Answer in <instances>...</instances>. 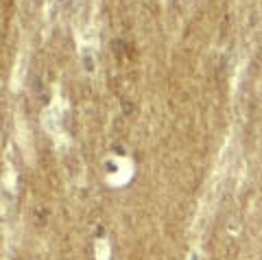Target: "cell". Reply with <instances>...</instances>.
Listing matches in <instances>:
<instances>
[{
	"mask_svg": "<svg viewBox=\"0 0 262 260\" xmlns=\"http://www.w3.org/2000/svg\"><path fill=\"white\" fill-rule=\"evenodd\" d=\"M188 260H199V254H196V251H192L190 258H188Z\"/></svg>",
	"mask_w": 262,
	"mask_h": 260,
	"instance_id": "cell-5",
	"label": "cell"
},
{
	"mask_svg": "<svg viewBox=\"0 0 262 260\" xmlns=\"http://www.w3.org/2000/svg\"><path fill=\"white\" fill-rule=\"evenodd\" d=\"M114 164H116V168H114V173H116V175H110L107 182L112 186L127 184L131 180V175H134V164H131L129 160H125V158H116V160H114Z\"/></svg>",
	"mask_w": 262,
	"mask_h": 260,
	"instance_id": "cell-2",
	"label": "cell"
},
{
	"mask_svg": "<svg viewBox=\"0 0 262 260\" xmlns=\"http://www.w3.org/2000/svg\"><path fill=\"white\" fill-rule=\"evenodd\" d=\"M15 129H18V142H20V147L24 151V158H27L29 162H33V142H31V132H29V127L24 125V120L18 116V120H15Z\"/></svg>",
	"mask_w": 262,
	"mask_h": 260,
	"instance_id": "cell-3",
	"label": "cell"
},
{
	"mask_svg": "<svg viewBox=\"0 0 262 260\" xmlns=\"http://www.w3.org/2000/svg\"><path fill=\"white\" fill-rule=\"evenodd\" d=\"M42 127L46 129V134L55 138L57 142H66V132L61 127V99H55L42 114Z\"/></svg>",
	"mask_w": 262,
	"mask_h": 260,
	"instance_id": "cell-1",
	"label": "cell"
},
{
	"mask_svg": "<svg viewBox=\"0 0 262 260\" xmlns=\"http://www.w3.org/2000/svg\"><path fill=\"white\" fill-rule=\"evenodd\" d=\"M94 254H96V260H110L112 256V245L107 239H98L96 245H94Z\"/></svg>",
	"mask_w": 262,
	"mask_h": 260,
	"instance_id": "cell-4",
	"label": "cell"
}]
</instances>
